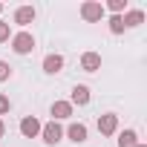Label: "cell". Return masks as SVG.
I'll list each match as a JSON object with an SVG mask.
<instances>
[{
	"label": "cell",
	"mask_w": 147,
	"mask_h": 147,
	"mask_svg": "<svg viewBox=\"0 0 147 147\" xmlns=\"http://www.w3.org/2000/svg\"><path fill=\"white\" fill-rule=\"evenodd\" d=\"M69 104H90V87H84V84H78L75 90H72V101Z\"/></svg>",
	"instance_id": "9c48e42d"
},
{
	"label": "cell",
	"mask_w": 147,
	"mask_h": 147,
	"mask_svg": "<svg viewBox=\"0 0 147 147\" xmlns=\"http://www.w3.org/2000/svg\"><path fill=\"white\" fill-rule=\"evenodd\" d=\"M9 107H12V104H9V98H6V95H0V115L9 113Z\"/></svg>",
	"instance_id": "ac0fdd59"
},
{
	"label": "cell",
	"mask_w": 147,
	"mask_h": 147,
	"mask_svg": "<svg viewBox=\"0 0 147 147\" xmlns=\"http://www.w3.org/2000/svg\"><path fill=\"white\" fill-rule=\"evenodd\" d=\"M32 20H35V9H32V6H20V9L15 12V23H18V26H29Z\"/></svg>",
	"instance_id": "52a82bcc"
},
{
	"label": "cell",
	"mask_w": 147,
	"mask_h": 147,
	"mask_svg": "<svg viewBox=\"0 0 147 147\" xmlns=\"http://www.w3.org/2000/svg\"><path fill=\"white\" fill-rule=\"evenodd\" d=\"M43 69L49 72V75L61 72V69H63V58H61V55H46V58H43Z\"/></svg>",
	"instance_id": "ba28073f"
},
{
	"label": "cell",
	"mask_w": 147,
	"mask_h": 147,
	"mask_svg": "<svg viewBox=\"0 0 147 147\" xmlns=\"http://www.w3.org/2000/svg\"><path fill=\"white\" fill-rule=\"evenodd\" d=\"M12 49H15L18 55H29V52L35 49V38H32L29 32H20V35L12 38Z\"/></svg>",
	"instance_id": "6da1fadb"
},
{
	"label": "cell",
	"mask_w": 147,
	"mask_h": 147,
	"mask_svg": "<svg viewBox=\"0 0 147 147\" xmlns=\"http://www.w3.org/2000/svg\"><path fill=\"white\" fill-rule=\"evenodd\" d=\"M3 130H6V127H3V121H0V138H3Z\"/></svg>",
	"instance_id": "d6986e66"
},
{
	"label": "cell",
	"mask_w": 147,
	"mask_h": 147,
	"mask_svg": "<svg viewBox=\"0 0 147 147\" xmlns=\"http://www.w3.org/2000/svg\"><path fill=\"white\" fill-rule=\"evenodd\" d=\"M52 115L55 118H69L72 115V104L69 101H55L52 104Z\"/></svg>",
	"instance_id": "30bf717a"
},
{
	"label": "cell",
	"mask_w": 147,
	"mask_h": 147,
	"mask_svg": "<svg viewBox=\"0 0 147 147\" xmlns=\"http://www.w3.org/2000/svg\"><path fill=\"white\" fill-rule=\"evenodd\" d=\"M98 130H101V136H113V133L118 130V115H113V113L101 115V118H98Z\"/></svg>",
	"instance_id": "277c9868"
},
{
	"label": "cell",
	"mask_w": 147,
	"mask_h": 147,
	"mask_svg": "<svg viewBox=\"0 0 147 147\" xmlns=\"http://www.w3.org/2000/svg\"><path fill=\"white\" fill-rule=\"evenodd\" d=\"M138 144V136L133 133V130H124L121 136H118V147H136Z\"/></svg>",
	"instance_id": "7c38bea8"
},
{
	"label": "cell",
	"mask_w": 147,
	"mask_h": 147,
	"mask_svg": "<svg viewBox=\"0 0 147 147\" xmlns=\"http://www.w3.org/2000/svg\"><path fill=\"white\" fill-rule=\"evenodd\" d=\"M121 20H124V26H138V23L144 20V12L133 9V12H127V18H121Z\"/></svg>",
	"instance_id": "4fadbf2b"
},
{
	"label": "cell",
	"mask_w": 147,
	"mask_h": 147,
	"mask_svg": "<svg viewBox=\"0 0 147 147\" xmlns=\"http://www.w3.org/2000/svg\"><path fill=\"white\" fill-rule=\"evenodd\" d=\"M0 12H3V3H0Z\"/></svg>",
	"instance_id": "44dd1931"
},
{
	"label": "cell",
	"mask_w": 147,
	"mask_h": 147,
	"mask_svg": "<svg viewBox=\"0 0 147 147\" xmlns=\"http://www.w3.org/2000/svg\"><path fill=\"white\" fill-rule=\"evenodd\" d=\"M40 127H43V124H40V121H38L35 115H26V118L20 121V133H23L26 138H35V136L40 133Z\"/></svg>",
	"instance_id": "5b68a950"
},
{
	"label": "cell",
	"mask_w": 147,
	"mask_h": 147,
	"mask_svg": "<svg viewBox=\"0 0 147 147\" xmlns=\"http://www.w3.org/2000/svg\"><path fill=\"white\" fill-rule=\"evenodd\" d=\"M107 9H110L113 15H121V12L127 9V0H110V3H107Z\"/></svg>",
	"instance_id": "9a60e30c"
},
{
	"label": "cell",
	"mask_w": 147,
	"mask_h": 147,
	"mask_svg": "<svg viewBox=\"0 0 147 147\" xmlns=\"http://www.w3.org/2000/svg\"><path fill=\"white\" fill-rule=\"evenodd\" d=\"M110 32H113V35H121V32H124V20H121V15H113V18H110Z\"/></svg>",
	"instance_id": "5bb4252c"
},
{
	"label": "cell",
	"mask_w": 147,
	"mask_h": 147,
	"mask_svg": "<svg viewBox=\"0 0 147 147\" xmlns=\"http://www.w3.org/2000/svg\"><path fill=\"white\" fill-rule=\"evenodd\" d=\"M40 136H43V141H46V144H58V141H61V136H63V130H61V124L49 121V124H43V127H40Z\"/></svg>",
	"instance_id": "3957f363"
},
{
	"label": "cell",
	"mask_w": 147,
	"mask_h": 147,
	"mask_svg": "<svg viewBox=\"0 0 147 147\" xmlns=\"http://www.w3.org/2000/svg\"><path fill=\"white\" fill-rule=\"evenodd\" d=\"M81 69H84V72H98V69H101V55H98V52H84Z\"/></svg>",
	"instance_id": "8992f818"
},
{
	"label": "cell",
	"mask_w": 147,
	"mask_h": 147,
	"mask_svg": "<svg viewBox=\"0 0 147 147\" xmlns=\"http://www.w3.org/2000/svg\"><path fill=\"white\" fill-rule=\"evenodd\" d=\"M66 133H69V138L75 141V144L87 141V127H84V124H69V130H66Z\"/></svg>",
	"instance_id": "8fae6325"
},
{
	"label": "cell",
	"mask_w": 147,
	"mask_h": 147,
	"mask_svg": "<svg viewBox=\"0 0 147 147\" xmlns=\"http://www.w3.org/2000/svg\"><path fill=\"white\" fill-rule=\"evenodd\" d=\"M136 147H147V144H141V141H138V144H136Z\"/></svg>",
	"instance_id": "ffe728a7"
},
{
	"label": "cell",
	"mask_w": 147,
	"mask_h": 147,
	"mask_svg": "<svg viewBox=\"0 0 147 147\" xmlns=\"http://www.w3.org/2000/svg\"><path fill=\"white\" fill-rule=\"evenodd\" d=\"M9 40V23H0V43Z\"/></svg>",
	"instance_id": "e0dca14e"
},
{
	"label": "cell",
	"mask_w": 147,
	"mask_h": 147,
	"mask_svg": "<svg viewBox=\"0 0 147 147\" xmlns=\"http://www.w3.org/2000/svg\"><path fill=\"white\" fill-rule=\"evenodd\" d=\"M9 75H12V69H9V63H6V61H0V81H6Z\"/></svg>",
	"instance_id": "2e32d148"
},
{
	"label": "cell",
	"mask_w": 147,
	"mask_h": 147,
	"mask_svg": "<svg viewBox=\"0 0 147 147\" xmlns=\"http://www.w3.org/2000/svg\"><path fill=\"white\" fill-rule=\"evenodd\" d=\"M81 18H84V20H90V23H95V20H101V18H104V6H101V3H95V0H90V3H84V6H81Z\"/></svg>",
	"instance_id": "7a4b0ae2"
}]
</instances>
